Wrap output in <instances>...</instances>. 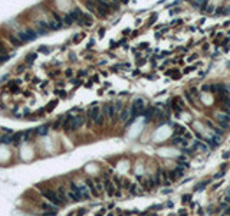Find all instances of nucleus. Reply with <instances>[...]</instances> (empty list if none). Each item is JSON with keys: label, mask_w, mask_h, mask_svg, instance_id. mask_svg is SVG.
Here are the masks:
<instances>
[{"label": "nucleus", "mask_w": 230, "mask_h": 216, "mask_svg": "<svg viewBox=\"0 0 230 216\" xmlns=\"http://www.w3.org/2000/svg\"><path fill=\"white\" fill-rule=\"evenodd\" d=\"M168 177H170V180H171V182L177 180V179H178V176H177V172H175V170H171V172L168 173Z\"/></svg>", "instance_id": "nucleus-33"}, {"label": "nucleus", "mask_w": 230, "mask_h": 216, "mask_svg": "<svg viewBox=\"0 0 230 216\" xmlns=\"http://www.w3.org/2000/svg\"><path fill=\"white\" fill-rule=\"evenodd\" d=\"M101 111H102V114L105 115V118L108 120H114L115 117H116V112H115V107L114 105H104V108H101Z\"/></svg>", "instance_id": "nucleus-5"}, {"label": "nucleus", "mask_w": 230, "mask_h": 216, "mask_svg": "<svg viewBox=\"0 0 230 216\" xmlns=\"http://www.w3.org/2000/svg\"><path fill=\"white\" fill-rule=\"evenodd\" d=\"M96 12H98V15H99L101 17H107L108 13H109V9L105 7L104 4H101V3H99L98 6H96Z\"/></svg>", "instance_id": "nucleus-13"}, {"label": "nucleus", "mask_w": 230, "mask_h": 216, "mask_svg": "<svg viewBox=\"0 0 230 216\" xmlns=\"http://www.w3.org/2000/svg\"><path fill=\"white\" fill-rule=\"evenodd\" d=\"M98 1L101 3V4H104L105 7H108V9H112V4H114L111 0H98Z\"/></svg>", "instance_id": "nucleus-31"}, {"label": "nucleus", "mask_w": 230, "mask_h": 216, "mask_svg": "<svg viewBox=\"0 0 230 216\" xmlns=\"http://www.w3.org/2000/svg\"><path fill=\"white\" fill-rule=\"evenodd\" d=\"M138 189H140V187L134 183V184H131V186H130V189H128V190H130V193H131V194H141V193H142V190H138Z\"/></svg>", "instance_id": "nucleus-25"}, {"label": "nucleus", "mask_w": 230, "mask_h": 216, "mask_svg": "<svg viewBox=\"0 0 230 216\" xmlns=\"http://www.w3.org/2000/svg\"><path fill=\"white\" fill-rule=\"evenodd\" d=\"M177 161H178V163H189V161H187V157H186V156H180V157L177 158Z\"/></svg>", "instance_id": "nucleus-37"}, {"label": "nucleus", "mask_w": 230, "mask_h": 216, "mask_svg": "<svg viewBox=\"0 0 230 216\" xmlns=\"http://www.w3.org/2000/svg\"><path fill=\"white\" fill-rule=\"evenodd\" d=\"M48 131H49V124H45V125H42V127H39V128H36V133L39 134V135H46Z\"/></svg>", "instance_id": "nucleus-22"}, {"label": "nucleus", "mask_w": 230, "mask_h": 216, "mask_svg": "<svg viewBox=\"0 0 230 216\" xmlns=\"http://www.w3.org/2000/svg\"><path fill=\"white\" fill-rule=\"evenodd\" d=\"M155 20H157V15H153V17L150 19V25H151V23H154Z\"/></svg>", "instance_id": "nucleus-41"}, {"label": "nucleus", "mask_w": 230, "mask_h": 216, "mask_svg": "<svg viewBox=\"0 0 230 216\" xmlns=\"http://www.w3.org/2000/svg\"><path fill=\"white\" fill-rule=\"evenodd\" d=\"M78 23H79V25H83V26H92L94 19H92V16H91L89 13H82V16H81V19L78 20Z\"/></svg>", "instance_id": "nucleus-6"}, {"label": "nucleus", "mask_w": 230, "mask_h": 216, "mask_svg": "<svg viewBox=\"0 0 230 216\" xmlns=\"http://www.w3.org/2000/svg\"><path fill=\"white\" fill-rule=\"evenodd\" d=\"M222 183H223V182H219V183H217V184H216V186H214V187H213V189H217L219 186H222Z\"/></svg>", "instance_id": "nucleus-48"}, {"label": "nucleus", "mask_w": 230, "mask_h": 216, "mask_svg": "<svg viewBox=\"0 0 230 216\" xmlns=\"http://www.w3.org/2000/svg\"><path fill=\"white\" fill-rule=\"evenodd\" d=\"M180 216H187V210H186V209H181L180 210Z\"/></svg>", "instance_id": "nucleus-42"}, {"label": "nucleus", "mask_w": 230, "mask_h": 216, "mask_svg": "<svg viewBox=\"0 0 230 216\" xmlns=\"http://www.w3.org/2000/svg\"><path fill=\"white\" fill-rule=\"evenodd\" d=\"M213 130L216 133V135H222L223 134V128H220V127H213Z\"/></svg>", "instance_id": "nucleus-35"}, {"label": "nucleus", "mask_w": 230, "mask_h": 216, "mask_svg": "<svg viewBox=\"0 0 230 216\" xmlns=\"http://www.w3.org/2000/svg\"><path fill=\"white\" fill-rule=\"evenodd\" d=\"M40 208L45 210V213H43L45 216H48V215L56 216V213H58V206L52 205L50 202H43V203H40Z\"/></svg>", "instance_id": "nucleus-4"}, {"label": "nucleus", "mask_w": 230, "mask_h": 216, "mask_svg": "<svg viewBox=\"0 0 230 216\" xmlns=\"http://www.w3.org/2000/svg\"><path fill=\"white\" fill-rule=\"evenodd\" d=\"M9 42H10L13 46H16V48H19V46L23 45V42L19 39V36H15V35H10V36H9Z\"/></svg>", "instance_id": "nucleus-15"}, {"label": "nucleus", "mask_w": 230, "mask_h": 216, "mask_svg": "<svg viewBox=\"0 0 230 216\" xmlns=\"http://www.w3.org/2000/svg\"><path fill=\"white\" fill-rule=\"evenodd\" d=\"M36 32L38 35H46L49 32V27H48V22H38V26H36Z\"/></svg>", "instance_id": "nucleus-8"}, {"label": "nucleus", "mask_w": 230, "mask_h": 216, "mask_svg": "<svg viewBox=\"0 0 230 216\" xmlns=\"http://www.w3.org/2000/svg\"><path fill=\"white\" fill-rule=\"evenodd\" d=\"M112 182H114V184L118 187V189H121V187H122V180H121L118 176H114V177H112Z\"/></svg>", "instance_id": "nucleus-29"}, {"label": "nucleus", "mask_w": 230, "mask_h": 216, "mask_svg": "<svg viewBox=\"0 0 230 216\" xmlns=\"http://www.w3.org/2000/svg\"><path fill=\"white\" fill-rule=\"evenodd\" d=\"M157 174L160 176V179H163V180H168V173L165 172L164 169H158Z\"/></svg>", "instance_id": "nucleus-27"}, {"label": "nucleus", "mask_w": 230, "mask_h": 216, "mask_svg": "<svg viewBox=\"0 0 230 216\" xmlns=\"http://www.w3.org/2000/svg\"><path fill=\"white\" fill-rule=\"evenodd\" d=\"M114 107H115V112H116V114L119 115V114H121V111L124 109V108H122V102H121V101H116Z\"/></svg>", "instance_id": "nucleus-30"}, {"label": "nucleus", "mask_w": 230, "mask_h": 216, "mask_svg": "<svg viewBox=\"0 0 230 216\" xmlns=\"http://www.w3.org/2000/svg\"><path fill=\"white\" fill-rule=\"evenodd\" d=\"M130 186H131V183L128 182V180H122V187L124 189H130Z\"/></svg>", "instance_id": "nucleus-38"}, {"label": "nucleus", "mask_w": 230, "mask_h": 216, "mask_svg": "<svg viewBox=\"0 0 230 216\" xmlns=\"http://www.w3.org/2000/svg\"><path fill=\"white\" fill-rule=\"evenodd\" d=\"M99 112H101V108L96 107V105H94V107H91L89 109H88V112H86V118L91 120V121H94V120L98 117Z\"/></svg>", "instance_id": "nucleus-7"}, {"label": "nucleus", "mask_w": 230, "mask_h": 216, "mask_svg": "<svg viewBox=\"0 0 230 216\" xmlns=\"http://www.w3.org/2000/svg\"><path fill=\"white\" fill-rule=\"evenodd\" d=\"M175 133L180 134V135H184V134H186V127H184V125H177Z\"/></svg>", "instance_id": "nucleus-32"}, {"label": "nucleus", "mask_w": 230, "mask_h": 216, "mask_svg": "<svg viewBox=\"0 0 230 216\" xmlns=\"http://www.w3.org/2000/svg\"><path fill=\"white\" fill-rule=\"evenodd\" d=\"M17 36H19V39L23 42V43H25V42H32V41H30V38L26 35L25 30H23V32H19V35H17Z\"/></svg>", "instance_id": "nucleus-26"}, {"label": "nucleus", "mask_w": 230, "mask_h": 216, "mask_svg": "<svg viewBox=\"0 0 230 216\" xmlns=\"http://www.w3.org/2000/svg\"><path fill=\"white\" fill-rule=\"evenodd\" d=\"M85 184L88 186V189H89V192H91V194H92V196H99L98 190H96V187H95V182H94V180L86 179V180H85Z\"/></svg>", "instance_id": "nucleus-9"}, {"label": "nucleus", "mask_w": 230, "mask_h": 216, "mask_svg": "<svg viewBox=\"0 0 230 216\" xmlns=\"http://www.w3.org/2000/svg\"><path fill=\"white\" fill-rule=\"evenodd\" d=\"M147 46H148V43H141L140 45V48H147Z\"/></svg>", "instance_id": "nucleus-47"}, {"label": "nucleus", "mask_w": 230, "mask_h": 216, "mask_svg": "<svg viewBox=\"0 0 230 216\" xmlns=\"http://www.w3.org/2000/svg\"><path fill=\"white\" fill-rule=\"evenodd\" d=\"M224 13H226V15H229V13H230V7L226 9V12H224Z\"/></svg>", "instance_id": "nucleus-51"}, {"label": "nucleus", "mask_w": 230, "mask_h": 216, "mask_svg": "<svg viewBox=\"0 0 230 216\" xmlns=\"http://www.w3.org/2000/svg\"><path fill=\"white\" fill-rule=\"evenodd\" d=\"M180 12V9H175V10H171V15H174V13H178Z\"/></svg>", "instance_id": "nucleus-46"}, {"label": "nucleus", "mask_w": 230, "mask_h": 216, "mask_svg": "<svg viewBox=\"0 0 230 216\" xmlns=\"http://www.w3.org/2000/svg\"><path fill=\"white\" fill-rule=\"evenodd\" d=\"M230 157V153H224L223 154V158H229Z\"/></svg>", "instance_id": "nucleus-43"}, {"label": "nucleus", "mask_w": 230, "mask_h": 216, "mask_svg": "<svg viewBox=\"0 0 230 216\" xmlns=\"http://www.w3.org/2000/svg\"><path fill=\"white\" fill-rule=\"evenodd\" d=\"M38 50H40L42 53H49V48H48V46H39Z\"/></svg>", "instance_id": "nucleus-36"}, {"label": "nucleus", "mask_w": 230, "mask_h": 216, "mask_svg": "<svg viewBox=\"0 0 230 216\" xmlns=\"http://www.w3.org/2000/svg\"><path fill=\"white\" fill-rule=\"evenodd\" d=\"M172 143H174L175 146H180L181 149H186V147L189 146V141H187L183 135H180V137H174V138H172Z\"/></svg>", "instance_id": "nucleus-10"}, {"label": "nucleus", "mask_w": 230, "mask_h": 216, "mask_svg": "<svg viewBox=\"0 0 230 216\" xmlns=\"http://www.w3.org/2000/svg\"><path fill=\"white\" fill-rule=\"evenodd\" d=\"M171 107H172V109L177 111V112L183 111V101H181V98H174V100L171 101Z\"/></svg>", "instance_id": "nucleus-11"}, {"label": "nucleus", "mask_w": 230, "mask_h": 216, "mask_svg": "<svg viewBox=\"0 0 230 216\" xmlns=\"http://www.w3.org/2000/svg\"><path fill=\"white\" fill-rule=\"evenodd\" d=\"M0 143L1 144H12V135L10 134H3L0 137Z\"/></svg>", "instance_id": "nucleus-24"}, {"label": "nucleus", "mask_w": 230, "mask_h": 216, "mask_svg": "<svg viewBox=\"0 0 230 216\" xmlns=\"http://www.w3.org/2000/svg\"><path fill=\"white\" fill-rule=\"evenodd\" d=\"M42 194L45 196V199L48 200V202H50L52 205H55V206H62V203H60V200H59V197H58V193L56 192H53V190H48V189H43L42 190Z\"/></svg>", "instance_id": "nucleus-1"}, {"label": "nucleus", "mask_w": 230, "mask_h": 216, "mask_svg": "<svg viewBox=\"0 0 230 216\" xmlns=\"http://www.w3.org/2000/svg\"><path fill=\"white\" fill-rule=\"evenodd\" d=\"M72 75V71H66V76H71Z\"/></svg>", "instance_id": "nucleus-49"}, {"label": "nucleus", "mask_w": 230, "mask_h": 216, "mask_svg": "<svg viewBox=\"0 0 230 216\" xmlns=\"http://www.w3.org/2000/svg\"><path fill=\"white\" fill-rule=\"evenodd\" d=\"M63 23H65V25H72V23H75V19L68 13V15L63 16Z\"/></svg>", "instance_id": "nucleus-28"}, {"label": "nucleus", "mask_w": 230, "mask_h": 216, "mask_svg": "<svg viewBox=\"0 0 230 216\" xmlns=\"http://www.w3.org/2000/svg\"><path fill=\"white\" fill-rule=\"evenodd\" d=\"M104 190L107 192V194L109 197L115 196V192H116V186H115L114 182H112L107 174L104 176Z\"/></svg>", "instance_id": "nucleus-2"}, {"label": "nucleus", "mask_w": 230, "mask_h": 216, "mask_svg": "<svg viewBox=\"0 0 230 216\" xmlns=\"http://www.w3.org/2000/svg\"><path fill=\"white\" fill-rule=\"evenodd\" d=\"M121 3H124V4H128V0H119Z\"/></svg>", "instance_id": "nucleus-50"}, {"label": "nucleus", "mask_w": 230, "mask_h": 216, "mask_svg": "<svg viewBox=\"0 0 230 216\" xmlns=\"http://www.w3.org/2000/svg\"><path fill=\"white\" fill-rule=\"evenodd\" d=\"M193 150H201V151H207V146L201 141H194L193 143Z\"/></svg>", "instance_id": "nucleus-21"}, {"label": "nucleus", "mask_w": 230, "mask_h": 216, "mask_svg": "<svg viewBox=\"0 0 230 216\" xmlns=\"http://www.w3.org/2000/svg\"><path fill=\"white\" fill-rule=\"evenodd\" d=\"M128 118H130V109L124 108L122 111H121V114L118 115V120H119V121H122V123H127V121H128Z\"/></svg>", "instance_id": "nucleus-17"}, {"label": "nucleus", "mask_w": 230, "mask_h": 216, "mask_svg": "<svg viewBox=\"0 0 230 216\" xmlns=\"http://www.w3.org/2000/svg\"><path fill=\"white\" fill-rule=\"evenodd\" d=\"M68 199L71 200V202H75V203H78V202L83 200L79 194H76V193H75V192H72V190H69V193H68Z\"/></svg>", "instance_id": "nucleus-18"}, {"label": "nucleus", "mask_w": 230, "mask_h": 216, "mask_svg": "<svg viewBox=\"0 0 230 216\" xmlns=\"http://www.w3.org/2000/svg\"><path fill=\"white\" fill-rule=\"evenodd\" d=\"M48 27L49 30H59L63 27V22H56V20H50L48 22Z\"/></svg>", "instance_id": "nucleus-12"}, {"label": "nucleus", "mask_w": 230, "mask_h": 216, "mask_svg": "<svg viewBox=\"0 0 230 216\" xmlns=\"http://www.w3.org/2000/svg\"><path fill=\"white\" fill-rule=\"evenodd\" d=\"M186 97H187V100L190 101V104H194V101H193V98H191V95H190L189 91H186Z\"/></svg>", "instance_id": "nucleus-39"}, {"label": "nucleus", "mask_w": 230, "mask_h": 216, "mask_svg": "<svg viewBox=\"0 0 230 216\" xmlns=\"http://www.w3.org/2000/svg\"><path fill=\"white\" fill-rule=\"evenodd\" d=\"M190 199H191V194H184L183 196V202H189Z\"/></svg>", "instance_id": "nucleus-40"}, {"label": "nucleus", "mask_w": 230, "mask_h": 216, "mask_svg": "<svg viewBox=\"0 0 230 216\" xmlns=\"http://www.w3.org/2000/svg\"><path fill=\"white\" fill-rule=\"evenodd\" d=\"M25 32H26V35H27V36L30 38V41H35V39L38 38V32H36L35 29H32V27H27Z\"/></svg>", "instance_id": "nucleus-23"}, {"label": "nucleus", "mask_w": 230, "mask_h": 216, "mask_svg": "<svg viewBox=\"0 0 230 216\" xmlns=\"http://www.w3.org/2000/svg\"><path fill=\"white\" fill-rule=\"evenodd\" d=\"M85 124V117L83 115H78V117H72L71 120V125H69V131H76L79 127H82Z\"/></svg>", "instance_id": "nucleus-3"}, {"label": "nucleus", "mask_w": 230, "mask_h": 216, "mask_svg": "<svg viewBox=\"0 0 230 216\" xmlns=\"http://www.w3.org/2000/svg\"><path fill=\"white\" fill-rule=\"evenodd\" d=\"M95 187H96V190H98V193H101V192L104 190V184L99 182V180H95Z\"/></svg>", "instance_id": "nucleus-34"}, {"label": "nucleus", "mask_w": 230, "mask_h": 216, "mask_svg": "<svg viewBox=\"0 0 230 216\" xmlns=\"http://www.w3.org/2000/svg\"><path fill=\"white\" fill-rule=\"evenodd\" d=\"M92 123H94L95 125H104V123H105V115L102 114V111L99 112L98 117H96V118H95V120H94Z\"/></svg>", "instance_id": "nucleus-20"}, {"label": "nucleus", "mask_w": 230, "mask_h": 216, "mask_svg": "<svg viewBox=\"0 0 230 216\" xmlns=\"http://www.w3.org/2000/svg\"><path fill=\"white\" fill-rule=\"evenodd\" d=\"M104 33H105V29H101L99 30V36H104Z\"/></svg>", "instance_id": "nucleus-44"}, {"label": "nucleus", "mask_w": 230, "mask_h": 216, "mask_svg": "<svg viewBox=\"0 0 230 216\" xmlns=\"http://www.w3.org/2000/svg\"><path fill=\"white\" fill-rule=\"evenodd\" d=\"M154 114H155V108L154 107H148V108H145V111H144V117H145L147 121H151Z\"/></svg>", "instance_id": "nucleus-14"}, {"label": "nucleus", "mask_w": 230, "mask_h": 216, "mask_svg": "<svg viewBox=\"0 0 230 216\" xmlns=\"http://www.w3.org/2000/svg\"><path fill=\"white\" fill-rule=\"evenodd\" d=\"M38 59V52H29L25 58V64H33Z\"/></svg>", "instance_id": "nucleus-16"}, {"label": "nucleus", "mask_w": 230, "mask_h": 216, "mask_svg": "<svg viewBox=\"0 0 230 216\" xmlns=\"http://www.w3.org/2000/svg\"><path fill=\"white\" fill-rule=\"evenodd\" d=\"M132 105H134V107H137L141 112H142V111H144V107H145V102H144V100H142V98H135V100H134V102H132Z\"/></svg>", "instance_id": "nucleus-19"}, {"label": "nucleus", "mask_w": 230, "mask_h": 216, "mask_svg": "<svg viewBox=\"0 0 230 216\" xmlns=\"http://www.w3.org/2000/svg\"><path fill=\"white\" fill-rule=\"evenodd\" d=\"M220 176H223V172H222V173H219V174H216V176H214V179H220Z\"/></svg>", "instance_id": "nucleus-45"}]
</instances>
